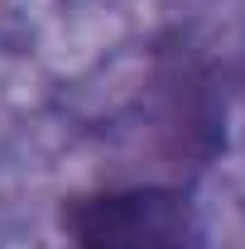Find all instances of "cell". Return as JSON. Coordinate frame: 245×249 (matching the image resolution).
<instances>
[{
	"mask_svg": "<svg viewBox=\"0 0 245 249\" xmlns=\"http://www.w3.org/2000/svg\"><path fill=\"white\" fill-rule=\"evenodd\" d=\"M67 249H207V220L192 182L106 178L58 201Z\"/></svg>",
	"mask_w": 245,
	"mask_h": 249,
	"instance_id": "cell-2",
	"label": "cell"
},
{
	"mask_svg": "<svg viewBox=\"0 0 245 249\" xmlns=\"http://www.w3.org/2000/svg\"><path fill=\"white\" fill-rule=\"evenodd\" d=\"M135 110H140L144 144L159 158L154 178L197 187L221 163L231 96L221 82V62L202 53L187 34H163L154 43Z\"/></svg>",
	"mask_w": 245,
	"mask_h": 249,
	"instance_id": "cell-1",
	"label": "cell"
}]
</instances>
